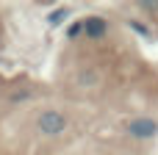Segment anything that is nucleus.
I'll list each match as a JSON object with an SVG mask.
<instances>
[{
	"instance_id": "423d86ee",
	"label": "nucleus",
	"mask_w": 158,
	"mask_h": 155,
	"mask_svg": "<svg viewBox=\"0 0 158 155\" xmlns=\"http://www.w3.org/2000/svg\"><path fill=\"white\" fill-rule=\"evenodd\" d=\"M81 33H83V22H75V25H69V31H67V36H69V39L81 36Z\"/></svg>"
},
{
	"instance_id": "0eeeda50",
	"label": "nucleus",
	"mask_w": 158,
	"mask_h": 155,
	"mask_svg": "<svg viewBox=\"0 0 158 155\" xmlns=\"http://www.w3.org/2000/svg\"><path fill=\"white\" fill-rule=\"evenodd\" d=\"M139 8H142V11H147V14H158V3H150V0L139 3Z\"/></svg>"
},
{
	"instance_id": "20e7f679",
	"label": "nucleus",
	"mask_w": 158,
	"mask_h": 155,
	"mask_svg": "<svg viewBox=\"0 0 158 155\" xmlns=\"http://www.w3.org/2000/svg\"><path fill=\"white\" fill-rule=\"evenodd\" d=\"M75 80H78V86L92 89V86H97V83H100V72H97V69H81Z\"/></svg>"
},
{
	"instance_id": "39448f33",
	"label": "nucleus",
	"mask_w": 158,
	"mask_h": 155,
	"mask_svg": "<svg viewBox=\"0 0 158 155\" xmlns=\"http://www.w3.org/2000/svg\"><path fill=\"white\" fill-rule=\"evenodd\" d=\"M64 17H67V8H58V11H53V14H50V25H58Z\"/></svg>"
},
{
	"instance_id": "f03ea898",
	"label": "nucleus",
	"mask_w": 158,
	"mask_h": 155,
	"mask_svg": "<svg viewBox=\"0 0 158 155\" xmlns=\"http://www.w3.org/2000/svg\"><path fill=\"white\" fill-rule=\"evenodd\" d=\"M128 133L136 139H153L158 133V122L156 119H133V122H128Z\"/></svg>"
},
{
	"instance_id": "7ed1b4c3",
	"label": "nucleus",
	"mask_w": 158,
	"mask_h": 155,
	"mask_svg": "<svg viewBox=\"0 0 158 155\" xmlns=\"http://www.w3.org/2000/svg\"><path fill=\"white\" fill-rule=\"evenodd\" d=\"M83 33H86V39H103L108 33V22L103 17H86L83 19Z\"/></svg>"
},
{
	"instance_id": "f257e3e1",
	"label": "nucleus",
	"mask_w": 158,
	"mask_h": 155,
	"mask_svg": "<svg viewBox=\"0 0 158 155\" xmlns=\"http://www.w3.org/2000/svg\"><path fill=\"white\" fill-rule=\"evenodd\" d=\"M67 125H69V119L56 108H47V111H42L36 116V128H39L42 136H61L67 130Z\"/></svg>"
}]
</instances>
